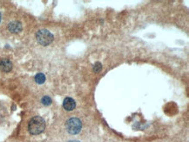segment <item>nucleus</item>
<instances>
[{
  "instance_id": "20e7f679",
  "label": "nucleus",
  "mask_w": 189,
  "mask_h": 142,
  "mask_svg": "<svg viewBox=\"0 0 189 142\" xmlns=\"http://www.w3.org/2000/svg\"><path fill=\"white\" fill-rule=\"evenodd\" d=\"M8 30L12 33H18L22 31V24L18 21H12L8 24Z\"/></svg>"
},
{
  "instance_id": "f257e3e1",
  "label": "nucleus",
  "mask_w": 189,
  "mask_h": 142,
  "mask_svg": "<svg viewBox=\"0 0 189 142\" xmlns=\"http://www.w3.org/2000/svg\"><path fill=\"white\" fill-rule=\"evenodd\" d=\"M45 129V119L40 116H36L29 121L28 131L32 135H38Z\"/></svg>"
},
{
  "instance_id": "1a4fd4ad",
  "label": "nucleus",
  "mask_w": 189,
  "mask_h": 142,
  "mask_svg": "<svg viewBox=\"0 0 189 142\" xmlns=\"http://www.w3.org/2000/svg\"><path fill=\"white\" fill-rule=\"evenodd\" d=\"M101 69H102V65L100 64V62L95 63V65H93V71L95 72H99Z\"/></svg>"
},
{
  "instance_id": "39448f33",
  "label": "nucleus",
  "mask_w": 189,
  "mask_h": 142,
  "mask_svg": "<svg viewBox=\"0 0 189 142\" xmlns=\"http://www.w3.org/2000/svg\"><path fill=\"white\" fill-rule=\"evenodd\" d=\"M63 107L65 108V110L66 111H72L75 107H76V102L73 99L67 97L64 99L63 102Z\"/></svg>"
},
{
  "instance_id": "f03ea898",
  "label": "nucleus",
  "mask_w": 189,
  "mask_h": 142,
  "mask_svg": "<svg viewBox=\"0 0 189 142\" xmlns=\"http://www.w3.org/2000/svg\"><path fill=\"white\" fill-rule=\"evenodd\" d=\"M37 41L41 45L46 46L50 45L53 40V35L47 30H40L36 34Z\"/></svg>"
},
{
  "instance_id": "6e6552de",
  "label": "nucleus",
  "mask_w": 189,
  "mask_h": 142,
  "mask_svg": "<svg viewBox=\"0 0 189 142\" xmlns=\"http://www.w3.org/2000/svg\"><path fill=\"white\" fill-rule=\"evenodd\" d=\"M41 102L44 106H50L52 104V99L49 96H45L42 98Z\"/></svg>"
},
{
  "instance_id": "7ed1b4c3",
  "label": "nucleus",
  "mask_w": 189,
  "mask_h": 142,
  "mask_svg": "<svg viewBox=\"0 0 189 142\" xmlns=\"http://www.w3.org/2000/svg\"><path fill=\"white\" fill-rule=\"evenodd\" d=\"M66 130L71 134H78L82 128V123L78 118H71L66 121Z\"/></svg>"
},
{
  "instance_id": "0eeeda50",
  "label": "nucleus",
  "mask_w": 189,
  "mask_h": 142,
  "mask_svg": "<svg viewBox=\"0 0 189 142\" xmlns=\"http://www.w3.org/2000/svg\"><path fill=\"white\" fill-rule=\"evenodd\" d=\"M35 81H36V83L39 84V85L45 83V74H44V73H38V74L35 76Z\"/></svg>"
},
{
  "instance_id": "9d476101",
  "label": "nucleus",
  "mask_w": 189,
  "mask_h": 142,
  "mask_svg": "<svg viewBox=\"0 0 189 142\" xmlns=\"http://www.w3.org/2000/svg\"><path fill=\"white\" fill-rule=\"evenodd\" d=\"M69 142H78V141H71Z\"/></svg>"
},
{
  "instance_id": "9b49d317",
  "label": "nucleus",
  "mask_w": 189,
  "mask_h": 142,
  "mask_svg": "<svg viewBox=\"0 0 189 142\" xmlns=\"http://www.w3.org/2000/svg\"><path fill=\"white\" fill-rule=\"evenodd\" d=\"M0 21H1V13H0Z\"/></svg>"
},
{
  "instance_id": "423d86ee",
  "label": "nucleus",
  "mask_w": 189,
  "mask_h": 142,
  "mask_svg": "<svg viewBox=\"0 0 189 142\" xmlns=\"http://www.w3.org/2000/svg\"><path fill=\"white\" fill-rule=\"evenodd\" d=\"M12 69V63L9 59H4L0 60V70L8 72Z\"/></svg>"
}]
</instances>
